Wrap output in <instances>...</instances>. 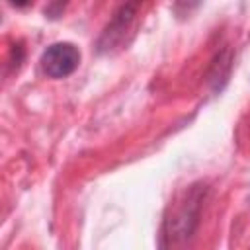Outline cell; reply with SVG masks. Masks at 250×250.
Wrapping results in <instances>:
<instances>
[{
	"label": "cell",
	"mask_w": 250,
	"mask_h": 250,
	"mask_svg": "<svg viewBox=\"0 0 250 250\" xmlns=\"http://www.w3.org/2000/svg\"><path fill=\"white\" fill-rule=\"evenodd\" d=\"M137 10H139V4H125L115 12V16L107 23L104 35L98 41V47L102 53H109L113 47H117L123 41L129 25L133 23V20L137 16Z\"/></svg>",
	"instance_id": "cell-3"
},
{
	"label": "cell",
	"mask_w": 250,
	"mask_h": 250,
	"mask_svg": "<svg viewBox=\"0 0 250 250\" xmlns=\"http://www.w3.org/2000/svg\"><path fill=\"white\" fill-rule=\"evenodd\" d=\"M80 64V51L68 41L49 45L41 55V70L49 78H66Z\"/></svg>",
	"instance_id": "cell-2"
},
{
	"label": "cell",
	"mask_w": 250,
	"mask_h": 250,
	"mask_svg": "<svg viewBox=\"0 0 250 250\" xmlns=\"http://www.w3.org/2000/svg\"><path fill=\"white\" fill-rule=\"evenodd\" d=\"M205 197V188L191 186L184 199L176 205L172 215L166 219L164 225V238L168 240L170 248H182L195 232L199 225V215H201V203Z\"/></svg>",
	"instance_id": "cell-1"
}]
</instances>
